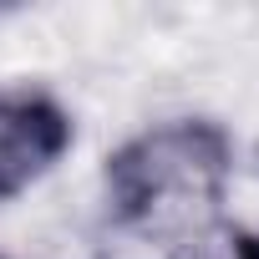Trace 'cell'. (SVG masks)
<instances>
[{"label":"cell","instance_id":"obj_1","mask_svg":"<svg viewBox=\"0 0 259 259\" xmlns=\"http://www.w3.org/2000/svg\"><path fill=\"white\" fill-rule=\"evenodd\" d=\"M234 178V138L208 117H173L107 153L102 193L117 229L203 239Z\"/></svg>","mask_w":259,"mask_h":259},{"label":"cell","instance_id":"obj_2","mask_svg":"<svg viewBox=\"0 0 259 259\" xmlns=\"http://www.w3.org/2000/svg\"><path fill=\"white\" fill-rule=\"evenodd\" d=\"M71 112L41 87H0V203L41 183L71 148Z\"/></svg>","mask_w":259,"mask_h":259},{"label":"cell","instance_id":"obj_3","mask_svg":"<svg viewBox=\"0 0 259 259\" xmlns=\"http://www.w3.org/2000/svg\"><path fill=\"white\" fill-rule=\"evenodd\" d=\"M188 259H259V239L244 229H208L203 239H193Z\"/></svg>","mask_w":259,"mask_h":259}]
</instances>
